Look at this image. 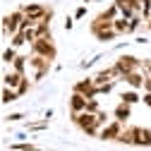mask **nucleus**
<instances>
[{
  "instance_id": "1",
  "label": "nucleus",
  "mask_w": 151,
  "mask_h": 151,
  "mask_svg": "<svg viewBox=\"0 0 151 151\" xmlns=\"http://www.w3.org/2000/svg\"><path fill=\"white\" fill-rule=\"evenodd\" d=\"M72 118V122L77 125L82 132H86L89 137H96L99 132H101V127H99V120H96V113H77V115H70Z\"/></svg>"
},
{
  "instance_id": "2",
  "label": "nucleus",
  "mask_w": 151,
  "mask_h": 151,
  "mask_svg": "<svg viewBox=\"0 0 151 151\" xmlns=\"http://www.w3.org/2000/svg\"><path fill=\"white\" fill-rule=\"evenodd\" d=\"M24 10L19 7V10H14V12H10V14H5L3 17V34L7 36H14V34H19V29H22V22H24Z\"/></svg>"
},
{
  "instance_id": "3",
  "label": "nucleus",
  "mask_w": 151,
  "mask_h": 151,
  "mask_svg": "<svg viewBox=\"0 0 151 151\" xmlns=\"http://www.w3.org/2000/svg\"><path fill=\"white\" fill-rule=\"evenodd\" d=\"M31 55H43V58H48V60H55L58 50H55L53 39H36L31 43Z\"/></svg>"
},
{
  "instance_id": "4",
  "label": "nucleus",
  "mask_w": 151,
  "mask_h": 151,
  "mask_svg": "<svg viewBox=\"0 0 151 151\" xmlns=\"http://www.w3.org/2000/svg\"><path fill=\"white\" fill-rule=\"evenodd\" d=\"M113 65H115V67H118V72L125 77V74H129V72L142 70V65H144V63H142L139 58H134V55H120V58L113 63Z\"/></svg>"
},
{
  "instance_id": "5",
  "label": "nucleus",
  "mask_w": 151,
  "mask_h": 151,
  "mask_svg": "<svg viewBox=\"0 0 151 151\" xmlns=\"http://www.w3.org/2000/svg\"><path fill=\"white\" fill-rule=\"evenodd\" d=\"M50 63L53 60L43 58V55H31L29 58V67L34 70V79H43L48 74V70H50Z\"/></svg>"
},
{
  "instance_id": "6",
  "label": "nucleus",
  "mask_w": 151,
  "mask_h": 151,
  "mask_svg": "<svg viewBox=\"0 0 151 151\" xmlns=\"http://www.w3.org/2000/svg\"><path fill=\"white\" fill-rule=\"evenodd\" d=\"M72 91L82 93V96H86V99H96V96H101V93H99V86L93 84V79H82V82H77V84L72 86Z\"/></svg>"
},
{
  "instance_id": "7",
  "label": "nucleus",
  "mask_w": 151,
  "mask_h": 151,
  "mask_svg": "<svg viewBox=\"0 0 151 151\" xmlns=\"http://www.w3.org/2000/svg\"><path fill=\"white\" fill-rule=\"evenodd\" d=\"M22 10H24V14H27V17H31V19H36V22H41L50 7L41 5V3H29V5H22Z\"/></svg>"
},
{
  "instance_id": "8",
  "label": "nucleus",
  "mask_w": 151,
  "mask_h": 151,
  "mask_svg": "<svg viewBox=\"0 0 151 151\" xmlns=\"http://www.w3.org/2000/svg\"><path fill=\"white\" fill-rule=\"evenodd\" d=\"M120 132H122V122H118V120H110L106 127H101L99 137L108 142V139H118V137H120Z\"/></svg>"
},
{
  "instance_id": "9",
  "label": "nucleus",
  "mask_w": 151,
  "mask_h": 151,
  "mask_svg": "<svg viewBox=\"0 0 151 151\" xmlns=\"http://www.w3.org/2000/svg\"><path fill=\"white\" fill-rule=\"evenodd\" d=\"M86 96H82V93L77 91H72V96H70V115H77V113H84L86 110Z\"/></svg>"
},
{
  "instance_id": "10",
  "label": "nucleus",
  "mask_w": 151,
  "mask_h": 151,
  "mask_svg": "<svg viewBox=\"0 0 151 151\" xmlns=\"http://www.w3.org/2000/svg\"><path fill=\"white\" fill-rule=\"evenodd\" d=\"M125 84L129 86V89H144V82H146V74H142V70H137V72H129V74H125Z\"/></svg>"
},
{
  "instance_id": "11",
  "label": "nucleus",
  "mask_w": 151,
  "mask_h": 151,
  "mask_svg": "<svg viewBox=\"0 0 151 151\" xmlns=\"http://www.w3.org/2000/svg\"><path fill=\"white\" fill-rule=\"evenodd\" d=\"M22 79H24V74H22V72H17V70H12V72H5V74H3V84H5V86H10V89H19Z\"/></svg>"
},
{
  "instance_id": "12",
  "label": "nucleus",
  "mask_w": 151,
  "mask_h": 151,
  "mask_svg": "<svg viewBox=\"0 0 151 151\" xmlns=\"http://www.w3.org/2000/svg\"><path fill=\"white\" fill-rule=\"evenodd\" d=\"M134 146H151V129L134 127Z\"/></svg>"
},
{
  "instance_id": "13",
  "label": "nucleus",
  "mask_w": 151,
  "mask_h": 151,
  "mask_svg": "<svg viewBox=\"0 0 151 151\" xmlns=\"http://www.w3.org/2000/svg\"><path fill=\"white\" fill-rule=\"evenodd\" d=\"M113 115H115V120H118V122H122V125H125V122L132 118V108H129V103H122V101H120V103L115 106V110H113Z\"/></svg>"
},
{
  "instance_id": "14",
  "label": "nucleus",
  "mask_w": 151,
  "mask_h": 151,
  "mask_svg": "<svg viewBox=\"0 0 151 151\" xmlns=\"http://www.w3.org/2000/svg\"><path fill=\"white\" fill-rule=\"evenodd\" d=\"M120 101H122V103H129V106H134V103L142 101V96H139L137 89H129V91H122V93H120Z\"/></svg>"
},
{
  "instance_id": "15",
  "label": "nucleus",
  "mask_w": 151,
  "mask_h": 151,
  "mask_svg": "<svg viewBox=\"0 0 151 151\" xmlns=\"http://www.w3.org/2000/svg\"><path fill=\"white\" fill-rule=\"evenodd\" d=\"M17 99H19V93H17V89H10V86H3V103H14Z\"/></svg>"
},
{
  "instance_id": "16",
  "label": "nucleus",
  "mask_w": 151,
  "mask_h": 151,
  "mask_svg": "<svg viewBox=\"0 0 151 151\" xmlns=\"http://www.w3.org/2000/svg\"><path fill=\"white\" fill-rule=\"evenodd\" d=\"M127 27H129V19H125V17H118V19H113V29H115L120 36L127 34Z\"/></svg>"
},
{
  "instance_id": "17",
  "label": "nucleus",
  "mask_w": 151,
  "mask_h": 151,
  "mask_svg": "<svg viewBox=\"0 0 151 151\" xmlns=\"http://www.w3.org/2000/svg\"><path fill=\"white\" fill-rule=\"evenodd\" d=\"M120 144H134V127H127L120 132V137H118Z\"/></svg>"
},
{
  "instance_id": "18",
  "label": "nucleus",
  "mask_w": 151,
  "mask_h": 151,
  "mask_svg": "<svg viewBox=\"0 0 151 151\" xmlns=\"http://www.w3.org/2000/svg\"><path fill=\"white\" fill-rule=\"evenodd\" d=\"M17 60V48L14 46H10V48H5L3 50V63H7V65H12Z\"/></svg>"
},
{
  "instance_id": "19",
  "label": "nucleus",
  "mask_w": 151,
  "mask_h": 151,
  "mask_svg": "<svg viewBox=\"0 0 151 151\" xmlns=\"http://www.w3.org/2000/svg\"><path fill=\"white\" fill-rule=\"evenodd\" d=\"M27 65H29V58H24V55H17V60L12 63V70H17V72H22V74H24Z\"/></svg>"
},
{
  "instance_id": "20",
  "label": "nucleus",
  "mask_w": 151,
  "mask_h": 151,
  "mask_svg": "<svg viewBox=\"0 0 151 151\" xmlns=\"http://www.w3.org/2000/svg\"><path fill=\"white\" fill-rule=\"evenodd\" d=\"M118 36H120V34H118L115 29H108V31H101V34H96V39L106 43V41H113V39H118Z\"/></svg>"
},
{
  "instance_id": "21",
  "label": "nucleus",
  "mask_w": 151,
  "mask_h": 151,
  "mask_svg": "<svg viewBox=\"0 0 151 151\" xmlns=\"http://www.w3.org/2000/svg\"><path fill=\"white\" fill-rule=\"evenodd\" d=\"M12 151H41L39 146H34V144H27V142H22V144H14V146H10Z\"/></svg>"
},
{
  "instance_id": "22",
  "label": "nucleus",
  "mask_w": 151,
  "mask_h": 151,
  "mask_svg": "<svg viewBox=\"0 0 151 151\" xmlns=\"http://www.w3.org/2000/svg\"><path fill=\"white\" fill-rule=\"evenodd\" d=\"M96 120H99V127H106V125L110 122V118H108V110H99V113H96Z\"/></svg>"
},
{
  "instance_id": "23",
  "label": "nucleus",
  "mask_w": 151,
  "mask_h": 151,
  "mask_svg": "<svg viewBox=\"0 0 151 151\" xmlns=\"http://www.w3.org/2000/svg\"><path fill=\"white\" fill-rule=\"evenodd\" d=\"M101 106H99V99H89L86 101V113H99Z\"/></svg>"
},
{
  "instance_id": "24",
  "label": "nucleus",
  "mask_w": 151,
  "mask_h": 151,
  "mask_svg": "<svg viewBox=\"0 0 151 151\" xmlns=\"http://www.w3.org/2000/svg\"><path fill=\"white\" fill-rule=\"evenodd\" d=\"M29 89H31V84H29V79L24 77V79H22V84H19V89H17V93H19V96H24Z\"/></svg>"
},
{
  "instance_id": "25",
  "label": "nucleus",
  "mask_w": 151,
  "mask_h": 151,
  "mask_svg": "<svg viewBox=\"0 0 151 151\" xmlns=\"http://www.w3.org/2000/svg\"><path fill=\"white\" fill-rule=\"evenodd\" d=\"M46 125H48V120H43V122H29L27 127H29L31 132H39V129H46Z\"/></svg>"
},
{
  "instance_id": "26",
  "label": "nucleus",
  "mask_w": 151,
  "mask_h": 151,
  "mask_svg": "<svg viewBox=\"0 0 151 151\" xmlns=\"http://www.w3.org/2000/svg\"><path fill=\"white\" fill-rule=\"evenodd\" d=\"M24 43H27V41H24V36H22V31L12 36V46H14V48H19V46H24Z\"/></svg>"
},
{
  "instance_id": "27",
  "label": "nucleus",
  "mask_w": 151,
  "mask_h": 151,
  "mask_svg": "<svg viewBox=\"0 0 151 151\" xmlns=\"http://www.w3.org/2000/svg\"><path fill=\"white\" fill-rule=\"evenodd\" d=\"M113 86H115V82H108V84L99 86V93H110V91H113Z\"/></svg>"
},
{
  "instance_id": "28",
  "label": "nucleus",
  "mask_w": 151,
  "mask_h": 151,
  "mask_svg": "<svg viewBox=\"0 0 151 151\" xmlns=\"http://www.w3.org/2000/svg\"><path fill=\"white\" fill-rule=\"evenodd\" d=\"M24 118V113H10L7 115V122H17V120H22Z\"/></svg>"
},
{
  "instance_id": "29",
  "label": "nucleus",
  "mask_w": 151,
  "mask_h": 151,
  "mask_svg": "<svg viewBox=\"0 0 151 151\" xmlns=\"http://www.w3.org/2000/svg\"><path fill=\"white\" fill-rule=\"evenodd\" d=\"M144 74H146V77H151V60H144Z\"/></svg>"
},
{
  "instance_id": "30",
  "label": "nucleus",
  "mask_w": 151,
  "mask_h": 151,
  "mask_svg": "<svg viewBox=\"0 0 151 151\" xmlns=\"http://www.w3.org/2000/svg\"><path fill=\"white\" fill-rule=\"evenodd\" d=\"M86 14V7L82 5V7H77V12H74V17H77V19H82V17Z\"/></svg>"
},
{
  "instance_id": "31",
  "label": "nucleus",
  "mask_w": 151,
  "mask_h": 151,
  "mask_svg": "<svg viewBox=\"0 0 151 151\" xmlns=\"http://www.w3.org/2000/svg\"><path fill=\"white\" fill-rule=\"evenodd\" d=\"M142 101H144V103L151 108V93H149V91H144V99H142Z\"/></svg>"
},
{
  "instance_id": "32",
  "label": "nucleus",
  "mask_w": 151,
  "mask_h": 151,
  "mask_svg": "<svg viewBox=\"0 0 151 151\" xmlns=\"http://www.w3.org/2000/svg\"><path fill=\"white\" fill-rule=\"evenodd\" d=\"M72 24H74V22L70 19V17H65V31H70V29H72Z\"/></svg>"
},
{
  "instance_id": "33",
  "label": "nucleus",
  "mask_w": 151,
  "mask_h": 151,
  "mask_svg": "<svg viewBox=\"0 0 151 151\" xmlns=\"http://www.w3.org/2000/svg\"><path fill=\"white\" fill-rule=\"evenodd\" d=\"M144 91L151 93V77H146V82H144Z\"/></svg>"
},
{
  "instance_id": "34",
  "label": "nucleus",
  "mask_w": 151,
  "mask_h": 151,
  "mask_svg": "<svg viewBox=\"0 0 151 151\" xmlns=\"http://www.w3.org/2000/svg\"><path fill=\"white\" fill-rule=\"evenodd\" d=\"M134 43H142V46H144V43H149V39H146V36H137Z\"/></svg>"
},
{
  "instance_id": "35",
  "label": "nucleus",
  "mask_w": 151,
  "mask_h": 151,
  "mask_svg": "<svg viewBox=\"0 0 151 151\" xmlns=\"http://www.w3.org/2000/svg\"><path fill=\"white\" fill-rule=\"evenodd\" d=\"M146 29H149V31H151V19H146Z\"/></svg>"
},
{
  "instance_id": "36",
  "label": "nucleus",
  "mask_w": 151,
  "mask_h": 151,
  "mask_svg": "<svg viewBox=\"0 0 151 151\" xmlns=\"http://www.w3.org/2000/svg\"><path fill=\"white\" fill-rule=\"evenodd\" d=\"M82 3H91V0H82Z\"/></svg>"
}]
</instances>
